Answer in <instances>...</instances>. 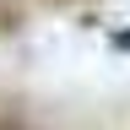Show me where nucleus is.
<instances>
[{
  "label": "nucleus",
  "instance_id": "nucleus-1",
  "mask_svg": "<svg viewBox=\"0 0 130 130\" xmlns=\"http://www.w3.org/2000/svg\"><path fill=\"white\" fill-rule=\"evenodd\" d=\"M0 130H32V125L22 119V114H6V119H0Z\"/></svg>",
  "mask_w": 130,
  "mask_h": 130
}]
</instances>
